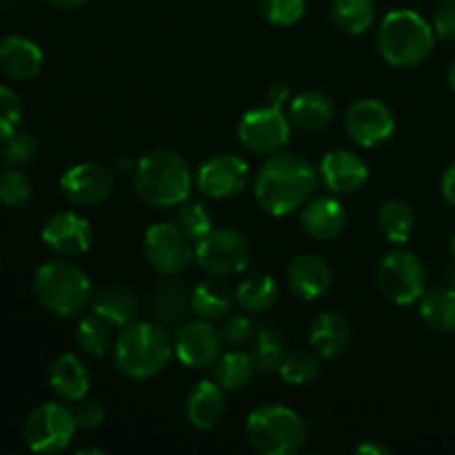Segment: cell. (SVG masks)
I'll use <instances>...</instances> for the list:
<instances>
[{
	"label": "cell",
	"instance_id": "24",
	"mask_svg": "<svg viewBox=\"0 0 455 455\" xmlns=\"http://www.w3.org/2000/svg\"><path fill=\"white\" fill-rule=\"evenodd\" d=\"M336 116V107H333L331 98L323 92H302L289 102V120L296 129L302 132H323L333 123Z\"/></svg>",
	"mask_w": 455,
	"mask_h": 455
},
{
	"label": "cell",
	"instance_id": "43",
	"mask_svg": "<svg viewBox=\"0 0 455 455\" xmlns=\"http://www.w3.org/2000/svg\"><path fill=\"white\" fill-rule=\"evenodd\" d=\"M434 31L438 38L455 43V0H444L434 13Z\"/></svg>",
	"mask_w": 455,
	"mask_h": 455
},
{
	"label": "cell",
	"instance_id": "44",
	"mask_svg": "<svg viewBox=\"0 0 455 455\" xmlns=\"http://www.w3.org/2000/svg\"><path fill=\"white\" fill-rule=\"evenodd\" d=\"M289 102H291V89H289L284 83H275L267 89V105L283 109V107L289 105Z\"/></svg>",
	"mask_w": 455,
	"mask_h": 455
},
{
	"label": "cell",
	"instance_id": "48",
	"mask_svg": "<svg viewBox=\"0 0 455 455\" xmlns=\"http://www.w3.org/2000/svg\"><path fill=\"white\" fill-rule=\"evenodd\" d=\"M447 80H449V87L455 92V60L451 62V67H449V74H447Z\"/></svg>",
	"mask_w": 455,
	"mask_h": 455
},
{
	"label": "cell",
	"instance_id": "19",
	"mask_svg": "<svg viewBox=\"0 0 455 455\" xmlns=\"http://www.w3.org/2000/svg\"><path fill=\"white\" fill-rule=\"evenodd\" d=\"M300 227L309 238L318 243H329L338 238L347 227V212L340 200L331 196H320V198L305 203L300 213Z\"/></svg>",
	"mask_w": 455,
	"mask_h": 455
},
{
	"label": "cell",
	"instance_id": "2",
	"mask_svg": "<svg viewBox=\"0 0 455 455\" xmlns=\"http://www.w3.org/2000/svg\"><path fill=\"white\" fill-rule=\"evenodd\" d=\"M194 178L189 163L176 149H154L133 169L136 196L154 209H172L189 200Z\"/></svg>",
	"mask_w": 455,
	"mask_h": 455
},
{
	"label": "cell",
	"instance_id": "21",
	"mask_svg": "<svg viewBox=\"0 0 455 455\" xmlns=\"http://www.w3.org/2000/svg\"><path fill=\"white\" fill-rule=\"evenodd\" d=\"M187 420L194 429L212 431L222 422L227 411L225 389L216 380H200L187 395Z\"/></svg>",
	"mask_w": 455,
	"mask_h": 455
},
{
	"label": "cell",
	"instance_id": "42",
	"mask_svg": "<svg viewBox=\"0 0 455 455\" xmlns=\"http://www.w3.org/2000/svg\"><path fill=\"white\" fill-rule=\"evenodd\" d=\"M74 416H76V425H78V429L92 431V429H98V427L105 422L107 411L98 400L83 398L78 403V407L74 409Z\"/></svg>",
	"mask_w": 455,
	"mask_h": 455
},
{
	"label": "cell",
	"instance_id": "14",
	"mask_svg": "<svg viewBox=\"0 0 455 455\" xmlns=\"http://www.w3.org/2000/svg\"><path fill=\"white\" fill-rule=\"evenodd\" d=\"M60 189L76 207H100L114 194V176L100 163H78L62 173Z\"/></svg>",
	"mask_w": 455,
	"mask_h": 455
},
{
	"label": "cell",
	"instance_id": "20",
	"mask_svg": "<svg viewBox=\"0 0 455 455\" xmlns=\"http://www.w3.org/2000/svg\"><path fill=\"white\" fill-rule=\"evenodd\" d=\"M43 49L25 36L0 38V74L12 80H31L43 69Z\"/></svg>",
	"mask_w": 455,
	"mask_h": 455
},
{
	"label": "cell",
	"instance_id": "29",
	"mask_svg": "<svg viewBox=\"0 0 455 455\" xmlns=\"http://www.w3.org/2000/svg\"><path fill=\"white\" fill-rule=\"evenodd\" d=\"M420 318L431 331H455V289L443 287L425 293L420 300Z\"/></svg>",
	"mask_w": 455,
	"mask_h": 455
},
{
	"label": "cell",
	"instance_id": "36",
	"mask_svg": "<svg viewBox=\"0 0 455 455\" xmlns=\"http://www.w3.org/2000/svg\"><path fill=\"white\" fill-rule=\"evenodd\" d=\"M176 222L187 235H189L194 243H198L200 238L209 234L213 229V216L203 203L198 200H185L182 204L176 207Z\"/></svg>",
	"mask_w": 455,
	"mask_h": 455
},
{
	"label": "cell",
	"instance_id": "13",
	"mask_svg": "<svg viewBox=\"0 0 455 455\" xmlns=\"http://www.w3.org/2000/svg\"><path fill=\"white\" fill-rule=\"evenodd\" d=\"M249 164L235 154H218L200 164L196 187L212 200H227L238 196L247 187Z\"/></svg>",
	"mask_w": 455,
	"mask_h": 455
},
{
	"label": "cell",
	"instance_id": "33",
	"mask_svg": "<svg viewBox=\"0 0 455 455\" xmlns=\"http://www.w3.org/2000/svg\"><path fill=\"white\" fill-rule=\"evenodd\" d=\"M191 307V293L180 283L167 280L154 293V311L163 323H180Z\"/></svg>",
	"mask_w": 455,
	"mask_h": 455
},
{
	"label": "cell",
	"instance_id": "45",
	"mask_svg": "<svg viewBox=\"0 0 455 455\" xmlns=\"http://www.w3.org/2000/svg\"><path fill=\"white\" fill-rule=\"evenodd\" d=\"M440 189H443L444 200L455 209V160L447 167V172L443 173V182H440Z\"/></svg>",
	"mask_w": 455,
	"mask_h": 455
},
{
	"label": "cell",
	"instance_id": "35",
	"mask_svg": "<svg viewBox=\"0 0 455 455\" xmlns=\"http://www.w3.org/2000/svg\"><path fill=\"white\" fill-rule=\"evenodd\" d=\"M278 373L289 387L311 385L320 373L318 354H311V351H291V354L284 355Z\"/></svg>",
	"mask_w": 455,
	"mask_h": 455
},
{
	"label": "cell",
	"instance_id": "38",
	"mask_svg": "<svg viewBox=\"0 0 455 455\" xmlns=\"http://www.w3.org/2000/svg\"><path fill=\"white\" fill-rule=\"evenodd\" d=\"M31 200V182L20 169H4L0 173V203L9 209H22Z\"/></svg>",
	"mask_w": 455,
	"mask_h": 455
},
{
	"label": "cell",
	"instance_id": "4",
	"mask_svg": "<svg viewBox=\"0 0 455 455\" xmlns=\"http://www.w3.org/2000/svg\"><path fill=\"white\" fill-rule=\"evenodd\" d=\"M435 31L427 18L413 9H394L378 27V49L387 65L413 69L434 53Z\"/></svg>",
	"mask_w": 455,
	"mask_h": 455
},
{
	"label": "cell",
	"instance_id": "18",
	"mask_svg": "<svg viewBox=\"0 0 455 455\" xmlns=\"http://www.w3.org/2000/svg\"><path fill=\"white\" fill-rule=\"evenodd\" d=\"M331 267L318 253H300L287 267V284L300 300L314 302L327 296L331 289Z\"/></svg>",
	"mask_w": 455,
	"mask_h": 455
},
{
	"label": "cell",
	"instance_id": "47",
	"mask_svg": "<svg viewBox=\"0 0 455 455\" xmlns=\"http://www.w3.org/2000/svg\"><path fill=\"white\" fill-rule=\"evenodd\" d=\"M47 4H52V7L60 9V12H74V9H80L84 7V4H89L92 0H44Z\"/></svg>",
	"mask_w": 455,
	"mask_h": 455
},
{
	"label": "cell",
	"instance_id": "39",
	"mask_svg": "<svg viewBox=\"0 0 455 455\" xmlns=\"http://www.w3.org/2000/svg\"><path fill=\"white\" fill-rule=\"evenodd\" d=\"M22 123V100L12 87L0 84V140H7L9 136L20 129Z\"/></svg>",
	"mask_w": 455,
	"mask_h": 455
},
{
	"label": "cell",
	"instance_id": "10",
	"mask_svg": "<svg viewBox=\"0 0 455 455\" xmlns=\"http://www.w3.org/2000/svg\"><path fill=\"white\" fill-rule=\"evenodd\" d=\"M194 240L176 222H158L147 229L142 251L149 265L163 275H180L196 258Z\"/></svg>",
	"mask_w": 455,
	"mask_h": 455
},
{
	"label": "cell",
	"instance_id": "51",
	"mask_svg": "<svg viewBox=\"0 0 455 455\" xmlns=\"http://www.w3.org/2000/svg\"><path fill=\"white\" fill-rule=\"evenodd\" d=\"M449 249H451V256H453V260H455V231H453V235H451V243H449Z\"/></svg>",
	"mask_w": 455,
	"mask_h": 455
},
{
	"label": "cell",
	"instance_id": "50",
	"mask_svg": "<svg viewBox=\"0 0 455 455\" xmlns=\"http://www.w3.org/2000/svg\"><path fill=\"white\" fill-rule=\"evenodd\" d=\"M449 287L455 289V262H453L451 269H449Z\"/></svg>",
	"mask_w": 455,
	"mask_h": 455
},
{
	"label": "cell",
	"instance_id": "7",
	"mask_svg": "<svg viewBox=\"0 0 455 455\" xmlns=\"http://www.w3.org/2000/svg\"><path fill=\"white\" fill-rule=\"evenodd\" d=\"M378 287L382 296L400 307L416 305L427 293V269L420 258L407 249H394L378 265Z\"/></svg>",
	"mask_w": 455,
	"mask_h": 455
},
{
	"label": "cell",
	"instance_id": "40",
	"mask_svg": "<svg viewBox=\"0 0 455 455\" xmlns=\"http://www.w3.org/2000/svg\"><path fill=\"white\" fill-rule=\"evenodd\" d=\"M36 149H38L36 138L29 132H20V129L7 140H3V158L12 164L29 163L36 156Z\"/></svg>",
	"mask_w": 455,
	"mask_h": 455
},
{
	"label": "cell",
	"instance_id": "6",
	"mask_svg": "<svg viewBox=\"0 0 455 455\" xmlns=\"http://www.w3.org/2000/svg\"><path fill=\"white\" fill-rule=\"evenodd\" d=\"M247 440L260 455H293L307 443V427L293 409L262 404L247 418Z\"/></svg>",
	"mask_w": 455,
	"mask_h": 455
},
{
	"label": "cell",
	"instance_id": "23",
	"mask_svg": "<svg viewBox=\"0 0 455 455\" xmlns=\"http://www.w3.org/2000/svg\"><path fill=\"white\" fill-rule=\"evenodd\" d=\"M49 387L65 403H80L87 398L89 371L74 354H62L49 367Z\"/></svg>",
	"mask_w": 455,
	"mask_h": 455
},
{
	"label": "cell",
	"instance_id": "11",
	"mask_svg": "<svg viewBox=\"0 0 455 455\" xmlns=\"http://www.w3.org/2000/svg\"><path fill=\"white\" fill-rule=\"evenodd\" d=\"M291 127V120L278 107H256L244 111L240 118L238 140L249 154L274 156L287 147Z\"/></svg>",
	"mask_w": 455,
	"mask_h": 455
},
{
	"label": "cell",
	"instance_id": "49",
	"mask_svg": "<svg viewBox=\"0 0 455 455\" xmlns=\"http://www.w3.org/2000/svg\"><path fill=\"white\" fill-rule=\"evenodd\" d=\"M87 453H96V455H105L102 449H93V447H87V449H80L78 455H87Z\"/></svg>",
	"mask_w": 455,
	"mask_h": 455
},
{
	"label": "cell",
	"instance_id": "37",
	"mask_svg": "<svg viewBox=\"0 0 455 455\" xmlns=\"http://www.w3.org/2000/svg\"><path fill=\"white\" fill-rule=\"evenodd\" d=\"M262 18L275 27H293L307 12V0H258Z\"/></svg>",
	"mask_w": 455,
	"mask_h": 455
},
{
	"label": "cell",
	"instance_id": "27",
	"mask_svg": "<svg viewBox=\"0 0 455 455\" xmlns=\"http://www.w3.org/2000/svg\"><path fill=\"white\" fill-rule=\"evenodd\" d=\"M280 284L269 274H253L235 289V302L247 314H265L278 302Z\"/></svg>",
	"mask_w": 455,
	"mask_h": 455
},
{
	"label": "cell",
	"instance_id": "41",
	"mask_svg": "<svg viewBox=\"0 0 455 455\" xmlns=\"http://www.w3.org/2000/svg\"><path fill=\"white\" fill-rule=\"evenodd\" d=\"M253 333H256V324H253V320L249 315H229L220 329L222 340L234 347L251 342Z\"/></svg>",
	"mask_w": 455,
	"mask_h": 455
},
{
	"label": "cell",
	"instance_id": "26",
	"mask_svg": "<svg viewBox=\"0 0 455 455\" xmlns=\"http://www.w3.org/2000/svg\"><path fill=\"white\" fill-rule=\"evenodd\" d=\"M235 300L234 289L218 275L200 280L191 291V309L204 320H220L231 311Z\"/></svg>",
	"mask_w": 455,
	"mask_h": 455
},
{
	"label": "cell",
	"instance_id": "22",
	"mask_svg": "<svg viewBox=\"0 0 455 455\" xmlns=\"http://www.w3.org/2000/svg\"><path fill=\"white\" fill-rule=\"evenodd\" d=\"M309 345L320 358H340L351 345V324L349 320L336 311H323L311 320Z\"/></svg>",
	"mask_w": 455,
	"mask_h": 455
},
{
	"label": "cell",
	"instance_id": "28",
	"mask_svg": "<svg viewBox=\"0 0 455 455\" xmlns=\"http://www.w3.org/2000/svg\"><path fill=\"white\" fill-rule=\"evenodd\" d=\"M258 367L253 363L251 354L247 351H229L222 354L213 364V380L225 391H243L251 385Z\"/></svg>",
	"mask_w": 455,
	"mask_h": 455
},
{
	"label": "cell",
	"instance_id": "8",
	"mask_svg": "<svg viewBox=\"0 0 455 455\" xmlns=\"http://www.w3.org/2000/svg\"><path fill=\"white\" fill-rule=\"evenodd\" d=\"M196 262L218 278L238 275L251 265V244L240 231L213 227L196 243Z\"/></svg>",
	"mask_w": 455,
	"mask_h": 455
},
{
	"label": "cell",
	"instance_id": "16",
	"mask_svg": "<svg viewBox=\"0 0 455 455\" xmlns=\"http://www.w3.org/2000/svg\"><path fill=\"white\" fill-rule=\"evenodd\" d=\"M43 243L60 258H80L92 249L93 231L84 216L76 212H56L40 229Z\"/></svg>",
	"mask_w": 455,
	"mask_h": 455
},
{
	"label": "cell",
	"instance_id": "31",
	"mask_svg": "<svg viewBox=\"0 0 455 455\" xmlns=\"http://www.w3.org/2000/svg\"><path fill=\"white\" fill-rule=\"evenodd\" d=\"M331 18L340 31L360 36L376 20V0H331Z\"/></svg>",
	"mask_w": 455,
	"mask_h": 455
},
{
	"label": "cell",
	"instance_id": "46",
	"mask_svg": "<svg viewBox=\"0 0 455 455\" xmlns=\"http://www.w3.org/2000/svg\"><path fill=\"white\" fill-rule=\"evenodd\" d=\"M355 453H363V455H391V449L385 447L380 443H363L354 449Z\"/></svg>",
	"mask_w": 455,
	"mask_h": 455
},
{
	"label": "cell",
	"instance_id": "1",
	"mask_svg": "<svg viewBox=\"0 0 455 455\" xmlns=\"http://www.w3.org/2000/svg\"><path fill=\"white\" fill-rule=\"evenodd\" d=\"M318 176L314 164L298 154L267 156L253 185L258 207L275 218L298 212L314 194Z\"/></svg>",
	"mask_w": 455,
	"mask_h": 455
},
{
	"label": "cell",
	"instance_id": "9",
	"mask_svg": "<svg viewBox=\"0 0 455 455\" xmlns=\"http://www.w3.org/2000/svg\"><path fill=\"white\" fill-rule=\"evenodd\" d=\"M76 416L60 403L38 404L25 420V443L34 453L53 455L65 451L74 440Z\"/></svg>",
	"mask_w": 455,
	"mask_h": 455
},
{
	"label": "cell",
	"instance_id": "34",
	"mask_svg": "<svg viewBox=\"0 0 455 455\" xmlns=\"http://www.w3.org/2000/svg\"><path fill=\"white\" fill-rule=\"evenodd\" d=\"M76 342L92 358H102L111 349V324L98 314L87 315L78 323Z\"/></svg>",
	"mask_w": 455,
	"mask_h": 455
},
{
	"label": "cell",
	"instance_id": "3",
	"mask_svg": "<svg viewBox=\"0 0 455 455\" xmlns=\"http://www.w3.org/2000/svg\"><path fill=\"white\" fill-rule=\"evenodd\" d=\"M173 342L163 327L147 320L123 327L114 342V364L129 380H149L163 373L173 358Z\"/></svg>",
	"mask_w": 455,
	"mask_h": 455
},
{
	"label": "cell",
	"instance_id": "5",
	"mask_svg": "<svg viewBox=\"0 0 455 455\" xmlns=\"http://www.w3.org/2000/svg\"><path fill=\"white\" fill-rule=\"evenodd\" d=\"M34 296L49 314L74 318L92 302V280L69 258L44 262L34 274Z\"/></svg>",
	"mask_w": 455,
	"mask_h": 455
},
{
	"label": "cell",
	"instance_id": "12",
	"mask_svg": "<svg viewBox=\"0 0 455 455\" xmlns=\"http://www.w3.org/2000/svg\"><path fill=\"white\" fill-rule=\"evenodd\" d=\"M347 133L363 149H376L391 140L395 132V118L389 105L378 98H363L354 102L345 118Z\"/></svg>",
	"mask_w": 455,
	"mask_h": 455
},
{
	"label": "cell",
	"instance_id": "17",
	"mask_svg": "<svg viewBox=\"0 0 455 455\" xmlns=\"http://www.w3.org/2000/svg\"><path fill=\"white\" fill-rule=\"evenodd\" d=\"M318 173L324 187L333 194H354L369 180V167L364 158L349 149H333L324 154Z\"/></svg>",
	"mask_w": 455,
	"mask_h": 455
},
{
	"label": "cell",
	"instance_id": "25",
	"mask_svg": "<svg viewBox=\"0 0 455 455\" xmlns=\"http://www.w3.org/2000/svg\"><path fill=\"white\" fill-rule=\"evenodd\" d=\"M93 314L105 318L111 327H127L138 318V296L127 284H107L92 298Z\"/></svg>",
	"mask_w": 455,
	"mask_h": 455
},
{
	"label": "cell",
	"instance_id": "15",
	"mask_svg": "<svg viewBox=\"0 0 455 455\" xmlns=\"http://www.w3.org/2000/svg\"><path fill=\"white\" fill-rule=\"evenodd\" d=\"M222 336L212 320H191L176 333L173 351L187 369H209L222 355Z\"/></svg>",
	"mask_w": 455,
	"mask_h": 455
},
{
	"label": "cell",
	"instance_id": "32",
	"mask_svg": "<svg viewBox=\"0 0 455 455\" xmlns=\"http://www.w3.org/2000/svg\"><path fill=\"white\" fill-rule=\"evenodd\" d=\"M251 354L258 371L275 373L287 355V338L274 327H262L253 333L251 338Z\"/></svg>",
	"mask_w": 455,
	"mask_h": 455
},
{
	"label": "cell",
	"instance_id": "30",
	"mask_svg": "<svg viewBox=\"0 0 455 455\" xmlns=\"http://www.w3.org/2000/svg\"><path fill=\"white\" fill-rule=\"evenodd\" d=\"M378 229L387 243L404 244L416 229V213L404 200H389L378 212Z\"/></svg>",
	"mask_w": 455,
	"mask_h": 455
}]
</instances>
